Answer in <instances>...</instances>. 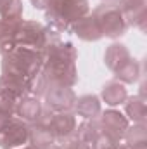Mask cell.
Returning <instances> with one entry per match:
<instances>
[{
	"instance_id": "cell-1",
	"label": "cell",
	"mask_w": 147,
	"mask_h": 149,
	"mask_svg": "<svg viewBox=\"0 0 147 149\" xmlns=\"http://www.w3.org/2000/svg\"><path fill=\"white\" fill-rule=\"evenodd\" d=\"M43 56H45V61H43L42 71L47 76V81L50 85H64V87L76 85L78 52L73 43L54 40L47 43V47L43 49Z\"/></svg>"
},
{
	"instance_id": "cell-2",
	"label": "cell",
	"mask_w": 147,
	"mask_h": 149,
	"mask_svg": "<svg viewBox=\"0 0 147 149\" xmlns=\"http://www.w3.org/2000/svg\"><path fill=\"white\" fill-rule=\"evenodd\" d=\"M43 50H33L24 47H14L2 56V74H12L30 80L43 68Z\"/></svg>"
},
{
	"instance_id": "cell-3",
	"label": "cell",
	"mask_w": 147,
	"mask_h": 149,
	"mask_svg": "<svg viewBox=\"0 0 147 149\" xmlns=\"http://www.w3.org/2000/svg\"><path fill=\"white\" fill-rule=\"evenodd\" d=\"M88 10V0H54L47 9L49 28L55 33H62L69 30L78 19L87 16Z\"/></svg>"
},
{
	"instance_id": "cell-4",
	"label": "cell",
	"mask_w": 147,
	"mask_h": 149,
	"mask_svg": "<svg viewBox=\"0 0 147 149\" xmlns=\"http://www.w3.org/2000/svg\"><path fill=\"white\" fill-rule=\"evenodd\" d=\"M92 16L95 17L102 37L107 38H119L126 33V19L118 5L114 3H102L97 9H94Z\"/></svg>"
},
{
	"instance_id": "cell-5",
	"label": "cell",
	"mask_w": 147,
	"mask_h": 149,
	"mask_svg": "<svg viewBox=\"0 0 147 149\" xmlns=\"http://www.w3.org/2000/svg\"><path fill=\"white\" fill-rule=\"evenodd\" d=\"M30 125L21 118L14 116H0V148L17 149L28 144Z\"/></svg>"
},
{
	"instance_id": "cell-6",
	"label": "cell",
	"mask_w": 147,
	"mask_h": 149,
	"mask_svg": "<svg viewBox=\"0 0 147 149\" xmlns=\"http://www.w3.org/2000/svg\"><path fill=\"white\" fill-rule=\"evenodd\" d=\"M50 42L49 30L37 21H19L14 43L16 47H24V49H33V50H43L47 43Z\"/></svg>"
},
{
	"instance_id": "cell-7",
	"label": "cell",
	"mask_w": 147,
	"mask_h": 149,
	"mask_svg": "<svg viewBox=\"0 0 147 149\" xmlns=\"http://www.w3.org/2000/svg\"><path fill=\"white\" fill-rule=\"evenodd\" d=\"M45 106L54 113H62V111H71L76 102V94L71 87L64 85H50L47 87V92L43 95Z\"/></svg>"
},
{
	"instance_id": "cell-8",
	"label": "cell",
	"mask_w": 147,
	"mask_h": 149,
	"mask_svg": "<svg viewBox=\"0 0 147 149\" xmlns=\"http://www.w3.org/2000/svg\"><path fill=\"white\" fill-rule=\"evenodd\" d=\"M97 120H99L101 130L104 134H107L109 137H112L118 142H123L126 128L130 127V121H128V118L123 113H119L118 109L111 108V109H106L104 113H101Z\"/></svg>"
},
{
	"instance_id": "cell-9",
	"label": "cell",
	"mask_w": 147,
	"mask_h": 149,
	"mask_svg": "<svg viewBox=\"0 0 147 149\" xmlns=\"http://www.w3.org/2000/svg\"><path fill=\"white\" fill-rule=\"evenodd\" d=\"M123 12L126 24L140 30H147V0H118L116 3Z\"/></svg>"
},
{
	"instance_id": "cell-10",
	"label": "cell",
	"mask_w": 147,
	"mask_h": 149,
	"mask_svg": "<svg viewBox=\"0 0 147 149\" xmlns=\"http://www.w3.org/2000/svg\"><path fill=\"white\" fill-rule=\"evenodd\" d=\"M50 132L54 134L55 141H66L73 137L76 130V118L71 111H62V113H54L50 123H49Z\"/></svg>"
},
{
	"instance_id": "cell-11",
	"label": "cell",
	"mask_w": 147,
	"mask_h": 149,
	"mask_svg": "<svg viewBox=\"0 0 147 149\" xmlns=\"http://www.w3.org/2000/svg\"><path fill=\"white\" fill-rule=\"evenodd\" d=\"M71 30L74 31V35L83 42H97V40L102 38L101 28H99V24H97V21L92 14H87L81 19H78L71 26Z\"/></svg>"
},
{
	"instance_id": "cell-12",
	"label": "cell",
	"mask_w": 147,
	"mask_h": 149,
	"mask_svg": "<svg viewBox=\"0 0 147 149\" xmlns=\"http://www.w3.org/2000/svg\"><path fill=\"white\" fill-rule=\"evenodd\" d=\"M55 137L50 132L49 127L40 125V123H30V132H28V144L35 149H50L55 146Z\"/></svg>"
},
{
	"instance_id": "cell-13",
	"label": "cell",
	"mask_w": 147,
	"mask_h": 149,
	"mask_svg": "<svg viewBox=\"0 0 147 149\" xmlns=\"http://www.w3.org/2000/svg\"><path fill=\"white\" fill-rule=\"evenodd\" d=\"M73 109L78 113V116H81L85 120H94V118H99V114L102 113V106H101V99L97 95L87 94V95L76 97Z\"/></svg>"
},
{
	"instance_id": "cell-14",
	"label": "cell",
	"mask_w": 147,
	"mask_h": 149,
	"mask_svg": "<svg viewBox=\"0 0 147 149\" xmlns=\"http://www.w3.org/2000/svg\"><path fill=\"white\" fill-rule=\"evenodd\" d=\"M101 97L102 101L111 106V108H116L119 104H125V101L128 99V90L125 87V83L118 81V80H112L107 81L104 87H102V92H101Z\"/></svg>"
},
{
	"instance_id": "cell-15",
	"label": "cell",
	"mask_w": 147,
	"mask_h": 149,
	"mask_svg": "<svg viewBox=\"0 0 147 149\" xmlns=\"http://www.w3.org/2000/svg\"><path fill=\"white\" fill-rule=\"evenodd\" d=\"M130 59H132L130 50L123 43H111L109 47L106 49V54H104V63H106L107 70H111L112 73L118 71Z\"/></svg>"
},
{
	"instance_id": "cell-16",
	"label": "cell",
	"mask_w": 147,
	"mask_h": 149,
	"mask_svg": "<svg viewBox=\"0 0 147 149\" xmlns=\"http://www.w3.org/2000/svg\"><path fill=\"white\" fill-rule=\"evenodd\" d=\"M42 102L37 97H24L19 104H17V109H16V116L21 118L23 121H26L28 125L30 123H37V120L40 118V113H42Z\"/></svg>"
},
{
	"instance_id": "cell-17",
	"label": "cell",
	"mask_w": 147,
	"mask_h": 149,
	"mask_svg": "<svg viewBox=\"0 0 147 149\" xmlns=\"http://www.w3.org/2000/svg\"><path fill=\"white\" fill-rule=\"evenodd\" d=\"M125 111L128 121L133 123H146L147 121V102L146 97L142 95H133L125 101Z\"/></svg>"
},
{
	"instance_id": "cell-18",
	"label": "cell",
	"mask_w": 147,
	"mask_h": 149,
	"mask_svg": "<svg viewBox=\"0 0 147 149\" xmlns=\"http://www.w3.org/2000/svg\"><path fill=\"white\" fill-rule=\"evenodd\" d=\"M140 76H142V66H140V63L139 61H135V59H130V61H126L118 71H114V78L118 80V81H121V83H137L139 80H140Z\"/></svg>"
},
{
	"instance_id": "cell-19",
	"label": "cell",
	"mask_w": 147,
	"mask_h": 149,
	"mask_svg": "<svg viewBox=\"0 0 147 149\" xmlns=\"http://www.w3.org/2000/svg\"><path fill=\"white\" fill-rule=\"evenodd\" d=\"M17 24H19V21L17 23H12V21L0 19V56L7 54L9 50H12L16 47L14 37H16Z\"/></svg>"
},
{
	"instance_id": "cell-20",
	"label": "cell",
	"mask_w": 147,
	"mask_h": 149,
	"mask_svg": "<svg viewBox=\"0 0 147 149\" xmlns=\"http://www.w3.org/2000/svg\"><path fill=\"white\" fill-rule=\"evenodd\" d=\"M101 125H99V120L94 118V120H85L83 123H80L74 130L73 137H76L78 141H83L87 144H90L99 134H101Z\"/></svg>"
},
{
	"instance_id": "cell-21",
	"label": "cell",
	"mask_w": 147,
	"mask_h": 149,
	"mask_svg": "<svg viewBox=\"0 0 147 149\" xmlns=\"http://www.w3.org/2000/svg\"><path fill=\"white\" fill-rule=\"evenodd\" d=\"M0 19L17 23L23 19V0H0Z\"/></svg>"
},
{
	"instance_id": "cell-22",
	"label": "cell",
	"mask_w": 147,
	"mask_h": 149,
	"mask_svg": "<svg viewBox=\"0 0 147 149\" xmlns=\"http://www.w3.org/2000/svg\"><path fill=\"white\" fill-rule=\"evenodd\" d=\"M123 141L130 146L147 144V123H133L132 127H128Z\"/></svg>"
},
{
	"instance_id": "cell-23",
	"label": "cell",
	"mask_w": 147,
	"mask_h": 149,
	"mask_svg": "<svg viewBox=\"0 0 147 149\" xmlns=\"http://www.w3.org/2000/svg\"><path fill=\"white\" fill-rule=\"evenodd\" d=\"M47 87H49L47 76L43 74V71H38L37 74H33V76L28 80V95L40 99V97L45 95Z\"/></svg>"
},
{
	"instance_id": "cell-24",
	"label": "cell",
	"mask_w": 147,
	"mask_h": 149,
	"mask_svg": "<svg viewBox=\"0 0 147 149\" xmlns=\"http://www.w3.org/2000/svg\"><path fill=\"white\" fill-rule=\"evenodd\" d=\"M118 146H119V142L114 141L112 137H109V135L104 134V132H101V134L90 142V148L92 149H118Z\"/></svg>"
},
{
	"instance_id": "cell-25",
	"label": "cell",
	"mask_w": 147,
	"mask_h": 149,
	"mask_svg": "<svg viewBox=\"0 0 147 149\" xmlns=\"http://www.w3.org/2000/svg\"><path fill=\"white\" fill-rule=\"evenodd\" d=\"M61 149H92L90 144L83 142V141H78L76 137H69L66 141H62V144H59Z\"/></svg>"
},
{
	"instance_id": "cell-26",
	"label": "cell",
	"mask_w": 147,
	"mask_h": 149,
	"mask_svg": "<svg viewBox=\"0 0 147 149\" xmlns=\"http://www.w3.org/2000/svg\"><path fill=\"white\" fill-rule=\"evenodd\" d=\"M52 2H54V0H31V5H33L35 9H40V10H47Z\"/></svg>"
},
{
	"instance_id": "cell-27",
	"label": "cell",
	"mask_w": 147,
	"mask_h": 149,
	"mask_svg": "<svg viewBox=\"0 0 147 149\" xmlns=\"http://www.w3.org/2000/svg\"><path fill=\"white\" fill-rule=\"evenodd\" d=\"M118 149H147V144H135V146H130V144H121L119 142V146H118Z\"/></svg>"
},
{
	"instance_id": "cell-28",
	"label": "cell",
	"mask_w": 147,
	"mask_h": 149,
	"mask_svg": "<svg viewBox=\"0 0 147 149\" xmlns=\"http://www.w3.org/2000/svg\"><path fill=\"white\" fill-rule=\"evenodd\" d=\"M104 3H114V5H116V3H118V0H104Z\"/></svg>"
},
{
	"instance_id": "cell-29",
	"label": "cell",
	"mask_w": 147,
	"mask_h": 149,
	"mask_svg": "<svg viewBox=\"0 0 147 149\" xmlns=\"http://www.w3.org/2000/svg\"><path fill=\"white\" fill-rule=\"evenodd\" d=\"M17 149H35V148H31V146H24V148H17Z\"/></svg>"
}]
</instances>
